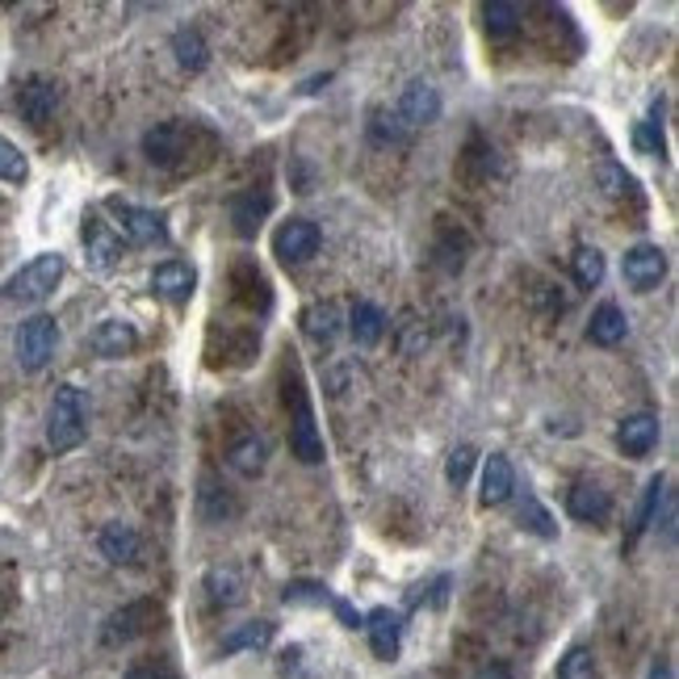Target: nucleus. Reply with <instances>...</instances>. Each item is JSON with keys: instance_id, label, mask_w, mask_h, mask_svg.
<instances>
[{"instance_id": "f257e3e1", "label": "nucleus", "mask_w": 679, "mask_h": 679, "mask_svg": "<svg viewBox=\"0 0 679 679\" xmlns=\"http://www.w3.org/2000/svg\"><path fill=\"white\" fill-rule=\"evenodd\" d=\"M84 437H89V395L64 382V386H55V398H50L47 445L50 453H71L84 445Z\"/></svg>"}, {"instance_id": "f03ea898", "label": "nucleus", "mask_w": 679, "mask_h": 679, "mask_svg": "<svg viewBox=\"0 0 679 679\" xmlns=\"http://www.w3.org/2000/svg\"><path fill=\"white\" fill-rule=\"evenodd\" d=\"M64 282V257L59 252H43V257H34L30 264H22L9 285H4V298L9 303H43L55 294V285Z\"/></svg>"}, {"instance_id": "7ed1b4c3", "label": "nucleus", "mask_w": 679, "mask_h": 679, "mask_svg": "<svg viewBox=\"0 0 679 679\" xmlns=\"http://www.w3.org/2000/svg\"><path fill=\"white\" fill-rule=\"evenodd\" d=\"M160 616H165V604H160L156 596L131 600V604H122L117 612L105 616L101 642H105V646H126V642H135V637H147V633L160 625Z\"/></svg>"}, {"instance_id": "20e7f679", "label": "nucleus", "mask_w": 679, "mask_h": 679, "mask_svg": "<svg viewBox=\"0 0 679 679\" xmlns=\"http://www.w3.org/2000/svg\"><path fill=\"white\" fill-rule=\"evenodd\" d=\"M13 349H18V365L22 370H30V374L47 370L55 349H59V324L50 315H30V319H22V328H18Z\"/></svg>"}, {"instance_id": "39448f33", "label": "nucleus", "mask_w": 679, "mask_h": 679, "mask_svg": "<svg viewBox=\"0 0 679 679\" xmlns=\"http://www.w3.org/2000/svg\"><path fill=\"white\" fill-rule=\"evenodd\" d=\"M105 211L117 218L114 231L126 239V244H135V248H151V244H168V227L165 218L156 211H147V206H135V202H122V197H110L105 202Z\"/></svg>"}, {"instance_id": "423d86ee", "label": "nucleus", "mask_w": 679, "mask_h": 679, "mask_svg": "<svg viewBox=\"0 0 679 679\" xmlns=\"http://www.w3.org/2000/svg\"><path fill=\"white\" fill-rule=\"evenodd\" d=\"M193 126L185 122H160V126H151L147 135H143V156H147V165L156 168H181L189 156V143H193Z\"/></svg>"}, {"instance_id": "0eeeda50", "label": "nucleus", "mask_w": 679, "mask_h": 679, "mask_svg": "<svg viewBox=\"0 0 679 679\" xmlns=\"http://www.w3.org/2000/svg\"><path fill=\"white\" fill-rule=\"evenodd\" d=\"M319 244H324V235H319V227L310 218H290L273 235V257L282 264H306L319 252Z\"/></svg>"}, {"instance_id": "6e6552de", "label": "nucleus", "mask_w": 679, "mask_h": 679, "mask_svg": "<svg viewBox=\"0 0 679 679\" xmlns=\"http://www.w3.org/2000/svg\"><path fill=\"white\" fill-rule=\"evenodd\" d=\"M395 117L407 126V131H420V126H432L441 117V93L428 84V80H411L395 101Z\"/></svg>"}, {"instance_id": "1a4fd4ad", "label": "nucleus", "mask_w": 679, "mask_h": 679, "mask_svg": "<svg viewBox=\"0 0 679 679\" xmlns=\"http://www.w3.org/2000/svg\"><path fill=\"white\" fill-rule=\"evenodd\" d=\"M290 453L303 466H319L324 462V432L315 423V411L303 395H294V420H290Z\"/></svg>"}, {"instance_id": "9d476101", "label": "nucleus", "mask_w": 679, "mask_h": 679, "mask_svg": "<svg viewBox=\"0 0 679 679\" xmlns=\"http://www.w3.org/2000/svg\"><path fill=\"white\" fill-rule=\"evenodd\" d=\"M621 273H625V282H630L637 294H650V290H658V282L667 278V257H663V248H655V244H637V248L625 252Z\"/></svg>"}, {"instance_id": "9b49d317", "label": "nucleus", "mask_w": 679, "mask_h": 679, "mask_svg": "<svg viewBox=\"0 0 679 679\" xmlns=\"http://www.w3.org/2000/svg\"><path fill=\"white\" fill-rule=\"evenodd\" d=\"M84 252H89V269L93 273H110L122 260V235L114 231V223L89 214L84 218Z\"/></svg>"}, {"instance_id": "f8f14e48", "label": "nucleus", "mask_w": 679, "mask_h": 679, "mask_svg": "<svg viewBox=\"0 0 679 679\" xmlns=\"http://www.w3.org/2000/svg\"><path fill=\"white\" fill-rule=\"evenodd\" d=\"M18 110L30 126H47L55 110H59V84L47 76H30L22 89H18Z\"/></svg>"}, {"instance_id": "ddd939ff", "label": "nucleus", "mask_w": 679, "mask_h": 679, "mask_svg": "<svg viewBox=\"0 0 679 679\" xmlns=\"http://www.w3.org/2000/svg\"><path fill=\"white\" fill-rule=\"evenodd\" d=\"M227 211H231V227L239 239H257L264 218L273 214V197L264 189H244V193H235Z\"/></svg>"}, {"instance_id": "4468645a", "label": "nucleus", "mask_w": 679, "mask_h": 679, "mask_svg": "<svg viewBox=\"0 0 679 679\" xmlns=\"http://www.w3.org/2000/svg\"><path fill=\"white\" fill-rule=\"evenodd\" d=\"M97 550H101V558L114 566H139L143 563V537L131 529V524H105L101 529V537H97Z\"/></svg>"}, {"instance_id": "2eb2a0df", "label": "nucleus", "mask_w": 679, "mask_h": 679, "mask_svg": "<svg viewBox=\"0 0 679 679\" xmlns=\"http://www.w3.org/2000/svg\"><path fill=\"white\" fill-rule=\"evenodd\" d=\"M89 349L97 357H105V361H122V357H131V352L139 349V331H135V324H126V319H105L89 336Z\"/></svg>"}, {"instance_id": "dca6fc26", "label": "nucleus", "mask_w": 679, "mask_h": 679, "mask_svg": "<svg viewBox=\"0 0 679 679\" xmlns=\"http://www.w3.org/2000/svg\"><path fill=\"white\" fill-rule=\"evenodd\" d=\"M303 331H306V340H315L319 349H331V344L344 336V310H340V303L324 298V303L306 306L303 310Z\"/></svg>"}, {"instance_id": "f3484780", "label": "nucleus", "mask_w": 679, "mask_h": 679, "mask_svg": "<svg viewBox=\"0 0 679 679\" xmlns=\"http://www.w3.org/2000/svg\"><path fill=\"white\" fill-rule=\"evenodd\" d=\"M658 437H663V423L650 411H633L616 428V445H621V453H630V457H646L658 445Z\"/></svg>"}, {"instance_id": "a211bd4d", "label": "nucleus", "mask_w": 679, "mask_h": 679, "mask_svg": "<svg viewBox=\"0 0 679 679\" xmlns=\"http://www.w3.org/2000/svg\"><path fill=\"white\" fill-rule=\"evenodd\" d=\"M193 285H197V273H193V264L185 260H165V264H156L151 269V290L168 298V303H189L193 298Z\"/></svg>"}, {"instance_id": "6ab92c4d", "label": "nucleus", "mask_w": 679, "mask_h": 679, "mask_svg": "<svg viewBox=\"0 0 679 679\" xmlns=\"http://www.w3.org/2000/svg\"><path fill=\"white\" fill-rule=\"evenodd\" d=\"M566 512L575 516V520H584V524H600V520H609L612 512V495L600 487V483H575L570 491H566Z\"/></svg>"}, {"instance_id": "aec40b11", "label": "nucleus", "mask_w": 679, "mask_h": 679, "mask_svg": "<svg viewBox=\"0 0 679 679\" xmlns=\"http://www.w3.org/2000/svg\"><path fill=\"white\" fill-rule=\"evenodd\" d=\"M361 625L370 630V646H374V655L382 658V663H395L398 650H403V616L391 609H374Z\"/></svg>"}, {"instance_id": "412c9836", "label": "nucleus", "mask_w": 679, "mask_h": 679, "mask_svg": "<svg viewBox=\"0 0 679 679\" xmlns=\"http://www.w3.org/2000/svg\"><path fill=\"white\" fill-rule=\"evenodd\" d=\"M516 491V469L512 462L503 457V453H491L487 462H483V508H499V503H508Z\"/></svg>"}, {"instance_id": "4be33fe9", "label": "nucleus", "mask_w": 679, "mask_h": 679, "mask_svg": "<svg viewBox=\"0 0 679 679\" xmlns=\"http://www.w3.org/2000/svg\"><path fill=\"white\" fill-rule=\"evenodd\" d=\"M625 331H630V319H625V310L616 303H604L591 310V324H587V340H591V344L612 349V344L625 340Z\"/></svg>"}, {"instance_id": "5701e85b", "label": "nucleus", "mask_w": 679, "mask_h": 679, "mask_svg": "<svg viewBox=\"0 0 679 679\" xmlns=\"http://www.w3.org/2000/svg\"><path fill=\"white\" fill-rule=\"evenodd\" d=\"M344 328H349V336L361 344V349H374L377 340L386 336V315H382V306H374V303H365V298H361V303H352Z\"/></svg>"}, {"instance_id": "b1692460", "label": "nucleus", "mask_w": 679, "mask_h": 679, "mask_svg": "<svg viewBox=\"0 0 679 679\" xmlns=\"http://www.w3.org/2000/svg\"><path fill=\"white\" fill-rule=\"evenodd\" d=\"M197 516H202L206 524H218V520L235 516V499L227 495V487H223L214 474H202V483H197Z\"/></svg>"}, {"instance_id": "393cba45", "label": "nucleus", "mask_w": 679, "mask_h": 679, "mask_svg": "<svg viewBox=\"0 0 679 679\" xmlns=\"http://www.w3.org/2000/svg\"><path fill=\"white\" fill-rule=\"evenodd\" d=\"M604 252L600 248H591V244H579L575 248V257H570V278L579 290H596V285L604 282Z\"/></svg>"}, {"instance_id": "a878e982", "label": "nucleus", "mask_w": 679, "mask_h": 679, "mask_svg": "<svg viewBox=\"0 0 679 679\" xmlns=\"http://www.w3.org/2000/svg\"><path fill=\"white\" fill-rule=\"evenodd\" d=\"M483 22H487V34H491V43H512L516 34H520V4H503V0H495V4H483Z\"/></svg>"}, {"instance_id": "bb28decb", "label": "nucleus", "mask_w": 679, "mask_h": 679, "mask_svg": "<svg viewBox=\"0 0 679 679\" xmlns=\"http://www.w3.org/2000/svg\"><path fill=\"white\" fill-rule=\"evenodd\" d=\"M428 349V328L416 310H403L395 324V352L398 357H423Z\"/></svg>"}, {"instance_id": "cd10ccee", "label": "nucleus", "mask_w": 679, "mask_h": 679, "mask_svg": "<svg viewBox=\"0 0 679 679\" xmlns=\"http://www.w3.org/2000/svg\"><path fill=\"white\" fill-rule=\"evenodd\" d=\"M172 55L185 71H202L211 64V47H206V38L197 30H177L172 34Z\"/></svg>"}, {"instance_id": "c85d7f7f", "label": "nucleus", "mask_w": 679, "mask_h": 679, "mask_svg": "<svg viewBox=\"0 0 679 679\" xmlns=\"http://www.w3.org/2000/svg\"><path fill=\"white\" fill-rule=\"evenodd\" d=\"M264 457H269V445H264L260 437H244V441H235V445L227 449V462H231V469L248 474V478L264 469Z\"/></svg>"}, {"instance_id": "c756f323", "label": "nucleus", "mask_w": 679, "mask_h": 679, "mask_svg": "<svg viewBox=\"0 0 679 679\" xmlns=\"http://www.w3.org/2000/svg\"><path fill=\"white\" fill-rule=\"evenodd\" d=\"M269 637H273V625H269V621H248V625H239L231 637H223V655L260 650V646H269Z\"/></svg>"}, {"instance_id": "7c9ffc66", "label": "nucleus", "mask_w": 679, "mask_h": 679, "mask_svg": "<svg viewBox=\"0 0 679 679\" xmlns=\"http://www.w3.org/2000/svg\"><path fill=\"white\" fill-rule=\"evenodd\" d=\"M370 139H374L377 147H403V143L411 139V131H407L395 114L374 110V114H370Z\"/></svg>"}, {"instance_id": "2f4dec72", "label": "nucleus", "mask_w": 679, "mask_h": 679, "mask_svg": "<svg viewBox=\"0 0 679 679\" xmlns=\"http://www.w3.org/2000/svg\"><path fill=\"white\" fill-rule=\"evenodd\" d=\"M596 181H600L604 197H612V202H621V197H630L633 193V177L625 172V165H616V160H600V165H596Z\"/></svg>"}, {"instance_id": "473e14b6", "label": "nucleus", "mask_w": 679, "mask_h": 679, "mask_svg": "<svg viewBox=\"0 0 679 679\" xmlns=\"http://www.w3.org/2000/svg\"><path fill=\"white\" fill-rule=\"evenodd\" d=\"M520 524L529 529V533H537V537H558V524H554V516L541 508L537 495H524V503H520Z\"/></svg>"}, {"instance_id": "72a5a7b5", "label": "nucleus", "mask_w": 679, "mask_h": 679, "mask_svg": "<svg viewBox=\"0 0 679 679\" xmlns=\"http://www.w3.org/2000/svg\"><path fill=\"white\" fill-rule=\"evenodd\" d=\"M663 499H667V483L663 478H650V487H646V499H642V508H637V520H633V541L642 537L650 524H655L658 508H663Z\"/></svg>"}, {"instance_id": "f704fd0d", "label": "nucleus", "mask_w": 679, "mask_h": 679, "mask_svg": "<svg viewBox=\"0 0 679 679\" xmlns=\"http://www.w3.org/2000/svg\"><path fill=\"white\" fill-rule=\"evenodd\" d=\"M558 679H596V655L587 646H570L558 658Z\"/></svg>"}, {"instance_id": "c9c22d12", "label": "nucleus", "mask_w": 679, "mask_h": 679, "mask_svg": "<svg viewBox=\"0 0 679 679\" xmlns=\"http://www.w3.org/2000/svg\"><path fill=\"white\" fill-rule=\"evenodd\" d=\"M25 177H30V165H25L22 147L18 143H9L0 135V181H9V185H22Z\"/></svg>"}, {"instance_id": "e433bc0d", "label": "nucleus", "mask_w": 679, "mask_h": 679, "mask_svg": "<svg viewBox=\"0 0 679 679\" xmlns=\"http://www.w3.org/2000/svg\"><path fill=\"white\" fill-rule=\"evenodd\" d=\"M474 462H478L474 445H457V449H453V453H449V462H445L449 487H466V478H469V469H474Z\"/></svg>"}, {"instance_id": "4c0bfd02", "label": "nucleus", "mask_w": 679, "mask_h": 679, "mask_svg": "<svg viewBox=\"0 0 679 679\" xmlns=\"http://www.w3.org/2000/svg\"><path fill=\"white\" fill-rule=\"evenodd\" d=\"M206 587H211L214 604H239V575L235 570H211Z\"/></svg>"}, {"instance_id": "58836bf2", "label": "nucleus", "mask_w": 679, "mask_h": 679, "mask_svg": "<svg viewBox=\"0 0 679 679\" xmlns=\"http://www.w3.org/2000/svg\"><path fill=\"white\" fill-rule=\"evenodd\" d=\"M285 604H331L324 584H290L285 587Z\"/></svg>"}, {"instance_id": "ea45409f", "label": "nucleus", "mask_w": 679, "mask_h": 679, "mask_svg": "<svg viewBox=\"0 0 679 679\" xmlns=\"http://www.w3.org/2000/svg\"><path fill=\"white\" fill-rule=\"evenodd\" d=\"M633 143H637V151H646V156H663V131H658V122H637Z\"/></svg>"}, {"instance_id": "a19ab883", "label": "nucleus", "mask_w": 679, "mask_h": 679, "mask_svg": "<svg viewBox=\"0 0 679 679\" xmlns=\"http://www.w3.org/2000/svg\"><path fill=\"white\" fill-rule=\"evenodd\" d=\"M122 679H177L168 663H135Z\"/></svg>"}, {"instance_id": "79ce46f5", "label": "nucleus", "mask_w": 679, "mask_h": 679, "mask_svg": "<svg viewBox=\"0 0 679 679\" xmlns=\"http://www.w3.org/2000/svg\"><path fill=\"white\" fill-rule=\"evenodd\" d=\"M331 609H336V616H340V621H344L349 630H357V625L365 621V616H361V612H352L349 604H344V600H331Z\"/></svg>"}, {"instance_id": "37998d69", "label": "nucleus", "mask_w": 679, "mask_h": 679, "mask_svg": "<svg viewBox=\"0 0 679 679\" xmlns=\"http://www.w3.org/2000/svg\"><path fill=\"white\" fill-rule=\"evenodd\" d=\"M469 679H512L508 676V667H499V663H491V667H483V671H474Z\"/></svg>"}, {"instance_id": "c03bdc74", "label": "nucleus", "mask_w": 679, "mask_h": 679, "mask_svg": "<svg viewBox=\"0 0 679 679\" xmlns=\"http://www.w3.org/2000/svg\"><path fill=\"white\" fill-rule=\"evenodd\" d=\"M650 679H676L671 676V663H667V658H658L655 667H650Z\"/></svg>"}, {"instance_id": "a18cd8bd", "label": "nucleus", "mask_w": 679, "mask_h": 679, "mask_svg": "<svg viewBox=\"0 0 679 679\" xmlns=\"http://www.w3.org/2000/svg\"><path fill=\"white\" fill-rule=\"evenodd\" d=\"M0 612H4V604H0Z\"/></svg>"}]
</instances>
